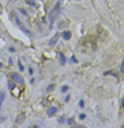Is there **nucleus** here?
<instances>
[{"instance_id":"nucleus-3","label":"nucleus","mask_w":124,"mask_h":128,"mask_svg":"<svg viewBox=\"0 0 124 128\" xmlns=\"http://www.w3.org/2000/svg\"><path fill=\"white\" fill-rule=\"evenodd\" d=\"M55 113H56V108H55V107H53V108H49V109H48V115H49V116L55 115Z\"/></svg>"},{"instance_id":"nucleus-5","label":"nucleus","mask_w":124,"mask_h":128,"mask_svg":"<svg viewBox=\"0 0 124 128\" xmlns=\"http://www.w3.org/2000/svg\"><path fill=\"white\" fill-rule=\"evenodd\" d=\"M72 128H83V127H80V126H75V127H72Z\"/></svg>"},{"instance_id":"nucleus-8","label":"nucleus","mask_w":124,"mask_h":128,"mask_svg":"<svg viewBox=\"0 0 124 128\" xmlns=\"http://www.w3.org/2000/svg\"><path fill=\"white\" fill-rule=\"evenodd\" d=\"M0 67H1V65H0Z\"/></svg>"},{"instance_id":"nucleus-4","label":"nucleus","mask_w":124,"mask_h":128,"mask_svg":"<svg viewBox=\"0 0 124 128\" xmlns=\"http://www.w3.org/2000/svg\"><path fill=\"white\" fill-rule=\"evenodd\" d=\"M3 100H4V93H1V95H0V107H1Z\"/></svg>"},{"instance_id":"nucleus-1","label":"nucleus","mask_w":124,"mask_h":128,"mask_svg":"<svg viewBox=\"0 0 124 128\" xmlns=\"http://www.w3.org/2000/svg\"><path fill=\"white\" fill-rule=\"evenodd\" d=\"M10 78H11V80H13L15 83H21V81H23V79H21L20 76L18 75V73H15V72H13V73H11V76H10Z\"/></svg>"},{"instance_id":"nucleus-2","label":"nucleus","mask_w":124,"mask_h":128,"mask_svg":"<svg viewBox=\"0 0 124 128\" xmlns=\"http://www.w3.org/2000/svg\"><path fill=\"white\" fill-rule=\"evenodd\" d=\"M63 38L66 39V40H68V39L71 38V32H68V31H66V32H63Z\"/></svg>"},{"instance_id":"nucleus-7","label":"nucleus","mask_w":124,"mask_h":128,"mask_svg":"<svg viewBox=\"0 0 124 128\" xmlns=\"http://www.w3.org/2000/svg\"><path fill=\"white\" fill-rule=\"evenodd\" d=\"M123 108H124V104H123Z\"/></svg>"},{"instance_id":"nucleus-6","label":"nucleus","mask_w":124,"mask_h":128,"mask_svg":"<svg viewBox=\"0 0 124 128\" xmlns=\"http://www.w3.org/2000/svg\"><path fill=\"white\" fill-rule=\"evenodd\" d=\"M29 128H39L38 126H33V127H29Z\"/></svg>"}]
</instances>
